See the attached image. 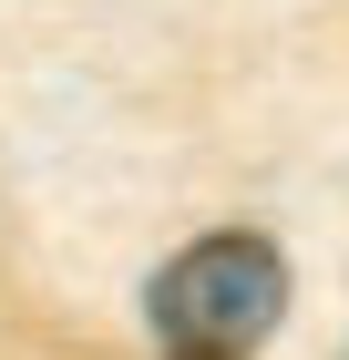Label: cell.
<instances>
[{"instance_id": "6da1fadb", "label": "cell", "mask_w": 349, "mask_h": 360, "mask_svg": "<svg viewBox=\"0 0 349 360\" xmlns=\"http://www.w3.org/2000/svg\"><path fill=\"white\" fill-rule=\"evenodd\" d=\"M144 309H154V350L164 360H257V340H268L277 309H288V268H277L268 237L216 226V237H195V248L154 278Z\"/></svg>"}]
</instances>
